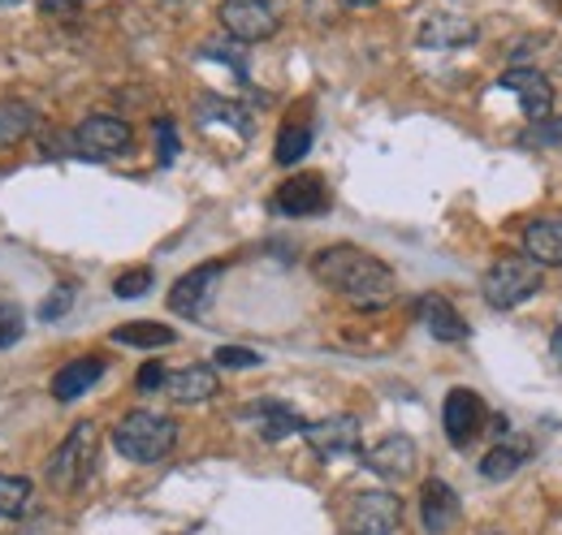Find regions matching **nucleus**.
I'll use <instances>...</instances> for the list:
<instances>
[{"label": "nucleus", "mask_w": 562, "mask_h": 535, "mask_svg": "<svg viewBox=\"0 0 562 535\" xmlns=\"http://www.w3.org/2000/svg\"><path fill=\"white\" fill-rule=\"evenodd\" d=\"M312 272L321 285L338 289L355 311H381L398 298V276L381 264L376 255L359 251L351 242L342 247H325L316 260H312Z\"/></svg>", "instance_id": "obj_1"}, {"label": "nucleus", "mask_w": 562, "mask_h": 535, "mask_svg": "<svg viewBox=\"0 0 562 535\" xmlns=\"http://www.w3.org/2000/svg\"><path fill=\"white\" fill-rule=\"evenodd\" d=\"M113 445L131 463H160L178 445V423L169 414H156V410H131L113 428Z\"/></svg>", "instance_id": "obj_2"}, {"label": "nucleus", "mask_w": 562, "mask_h": 535, "mask_svg": "<svg viewBox=\"0 0 562 535\" xmlns=\"http://www.w3.org/2000/svg\"><path fill=\"white\" fill-rule=\"evenodd\" d=\"M541 281H546V268L528 255H502L493 260V268L485 272L481 289H485V303L497 311H515L519 303H528L532 294H541Z\"/></svg>", "instance_id": "obj_3"}, {"label": "nucleus", "mask_w": 562, "mask_h": 535, "mask_svg": "<svg viewBox=\"0 0 562 535\" xmlns=\"http://www.w3.org/2000/svg\"><path fill=\"white\" fill-rule=\"evenodd\" d=\"M91 467H95V423H78L48 458V483L57 492H74L91 479Z\"/></svg>", "instance_id": "obj_4"}, {"label": "nucleus", "mask_w": 562, "mask_h": 535, "mask_svg": "<svg viewBox=\"0 0 562 535\" xmlns=\"http://www.w3.org/2000/svg\"><path fill=\"white\" fill-rule=\"evenodd\" d=\"M398 523H403V501L385 488L355 492L347 514H342V532L347 535H394Z\"/></svg>", "instance_id": "obj_5"}, {"label": "nucleus", "mask_w": 562, "mask_h": 535, "mask_svg": "<svg viewBox=\"0 0 562 535\" xmlns=\"http://www.w3.org/2000/svg\"><path fill=\"white\" fill-rule=\"evenodd\" d=\"M216 18H221V26H225V35L234 44H260V39L278 35L273 0H221Z\"/></svg>", "instance_id": "obj_6"}, {"label": "nucleus", "mask_w": 562, "mask_h": 535, "mask_svg": "<svg viewBox=\"0 0 562 535\" xmlns=\"http://www.w3.org/2000/svg\"><path fill=\"white\" fill-rule=\"evenodd\" d=\"M70 147L74 156H82V160H109V156H117V151L131 147V122H122L113 113L82 117L70 138Z\"/></svg>", "instance_id": "obj_7"}, {"label": "nucleus", "mask_w": 562, "mask_h": 535, "mask_svg": "<svg viewBox=\"0 0 562 535\" xmlns=\"http://www.w3.org/2000/svg\"><path fill=\"white\" fill-rule=\"evenodd\" d=\"M221 276H225V264H200L191 268L187 276H178L173 289H169V311L187 316V320H200L212 307V294H216Z\"/></svg>", "instance_id": "obj_8"}, {"label": "nucleus", "mask_w": 562, "mask_h": 535, "mask_svg": "<svg viewBox=\"0 0 562 535\" xmlns=\"http://www.w3.org/2000/svg\"><path fill=\"white\" fill-rule=\"evenodd\" d=\"M481 423H485V401L472 389H450L446 406H441V428L450 436L454 449H468L476 436H481Z\"/></svg>", "instance_id": "obj_9"}, {"label": "nucleus", "mask_w": 562, "mask_h": 535, "mask_svg": "<svg viewBox=\"0 0 562 535\" xmlns=\"http://www.w3.org/2000/svg\"><path fill=\"white\" fill-rule=\"evenodd\" d=\"M303 441L321 458H351V454H359V419L355 414H329V419L303 423Z\"/></svg>", "instance_id": "obj_10"}, {"label": "nucleus", "mask_w": 562, "mask_h": 535, "mask_svg": "<svg viewBox=\"0 0 562 535\" xmlns=\"http://www.w3.org/2000/svg\"><path fill=\"white\" fill-rule=\"evenodd\" d=\"M416 458H420L416 441L403 436V432H390L385 441H376V445L363 454V467L372 470V475H381V479H390V483H403V479H412Z\"/></svg>", "instance_id": "obj_11"}, {"label": "nucleus", "mask_w": 562, "mask_h": 535, "mask_svg": "<svg viewBox=\"0 0 562 535\" xmlns=\"http://www.w3.org/2000/svg\"><path fill=\"white\" fill-rule=\"evenodd\" d=\"M497 87H506L510 95H519V104H524V117L537 126V122H546L550 113H554V87H550V78L541 73V69H510V73H502V82Z\"/></svg>", "instance_id": "obj_12"}, {"label": "nucleus", "mask_w": 562, "mask_h": 535, "mask_svg": "<svg viewBox=\"0 0 562 535\" xmlns=\"http://www.w3.org/2000/svg\"><path fill=\"white\" fill-rule=\"evenodd\" d=\"M273 212H281V216H321V212H329V191L316 173H294L290 182L278 186Z\"/></svg>", "instance_id": "obj_13"}, {"label": "nucleus", "mask_w": 562, "mask_h": 535, "mask_svg": "<svg viewBox=\"0 0 562 535\" xmlns=\"http://www.w3.org/2000/svg\"><path fill=\"white\" fill-rule=\"evenodd\" d=\"M420 48H432V53H450V48H468L481 39V26L472 18H459V13H432L424 18L420 26Z\"/></svg>", "instance_id": "obj_14"}, {"label": "nucleus", "mask_w": 562, "mask_h": 535, "mask_svg": "<svg viewBox=\"0 0 562 535\" xmlns=\"http://www.w3.org/2000/svg\"><path fill=\"white\" fill-rule=\"evenodd\" d=\"M416 320H420V329H428V337L450 341V345H459V341L472 337L468 320H463V316L454 311V303H446L441 294H420V298H416Z\"/></svg>", "instance_id": "obj_15"}, {"label": "nucleus", "mask_w": 562, "mask_h": 535, "mask_svg": "<svg viewBox=\"0 0 562 535\" xmlns=\"http://www.w3.org/2000/svg\"><path fill=\"white\" fill-rule=\"evenodd\" d=\"M420 523L428 535H446L459 523V492L446 479H424L420 483Z\"/></svg>", "instance_id": "obj_16"}, {"label": "nucleus", "mask_w": 562, "mask_h": 535, "mask_svg": "<svg viewBox=\"0 0 562 535\" xmlns=\"http://www.w3.org/2000/svg\"><path fill=\"white\" fill-rule=\"evenodd\" d=\"M524 251H528V260H537L541 268H562V212L528 220Z\"/></svg>", "instance_id": "obj_17"}, {"label": "nucleus", "mask_w": 562, "mask_h": 535, "mask_svg": "<svg viewBox=\"0 0 562 535\" xmlns=\"http://www.w3.org/2000/svg\"><path fill=\"white\" fill-rule=\"evenodd\" d=\"M216 389H221L216 367H204V363H195V367H182V372L165 376V394L178 401V406H200V401L216 398Z\"/></svg>", "instance_id": "obj_18"}, {"label": "nucleus", "mask_w": 562, "mask_h": 535, "mask_svg": "<svg viewBox=\"0 0 562 535\" xmlns=\"http://www.w3.org/2000/svg\"><path fill=\"white\" fill-rule=\"evenodd\" d=\"M104 376V358H95V354H87V358H74L66 363L57 376H53V398L57 401H78L95 380Z\"/></svg>", "instance_id": "obj_19"}, {"label": "nucleus", "mask_w": 562, "mask_h": 535, "mask_svg": "<svg viewBox=\"0 0 562 535\" xmlns=\"http://www.w3.org/2000/svg\"><path fill=\"white\" fill-rule=\"evenodd\" d=\"M40 130V109L26 100H0V147H13Z\"/></svg>", "instance_id": "obj_20"}, {"label": "nucleus", "mask_w": 562, "mask_h": 535, "mask_svg": "<svg viewBox=\"0 0 562 535\" xmlns=\"http://www.w3.org/2000/svg\"><path fill=\"white\" fill-rule=\"evenodd\" d=\"M251 419H260V436L265 441H281L290 432H303V419L285 401H260V406H251Z\"/></svg>", "instance_id": "obj_21"}, {"label": "nucleus", "mask_w": 562, "mask_h": 535, "mask_svg": "<svg viewBox=\"0 0 562 535\" xmlns=\"http://www.w3.org/2000/svg\"><path fill=\"white\" fill-rule=\"evenodd\" d=\"M113 341L117 345H135V350H160V345H173L178 333L165 329V325H156V320H131V325L113 329Z\"/></svg>", "instance_id": "obj_22"}, {"label": "nucleus", "mask_w": 562, "mask_h": 535, "mask_svg": "<svg viewBox=\"0 0 562 535\" xmlns=\"http://www.w3.org/2000/svg\"><path fill=\"white\" fill-rule=\"evenodd\" d=\"M524 463H528V445H497V449H490L481 458V475L490 483H502V479H510Z\"/></svg>", "instance_id": "obj_23"}, {"label": "nucleus", "mask_w": 562, "mask_h": 535, "mask_svg": "<svg viewBox=\"0 0 562 535\" xmlns=\"http://www.w3.org/2000/svg\"><path fill=\"white\" fill-rule=\"evenodd\" d=\"M307 147H312V126L307 122H299V117H290L278 134V164H299L303 156H307Z\"/></svg>", "instance_id": "obj_24"}, {"label": "nucleus", "mask_w": 562, "mask_h": 535, "mask_svg": "<svg viewBox=\"0 0 562 535\" xmlns=\"http://www.w3.org/2000/svg\"><path fill=\"white\" fill-rule=\"evenodd\" d=\"M200 117L204 122H225V126H234L243 138H251V113L238 109V104H229V100H216V95L200 100Z\"/></svg>", "instance_id": "obj_25"}, {"label": "nucleus", "mask_w": 562, "mask_h": 535, "mask_svg": "<svg viewBox=\"0 0 562 535\" xmlns=\"http://www.w3.org/2000/svg\"><path fill=\"white\" fill-rule=\"evenodd\" d=\"M31 505V479L26 475H0V519H18Z\"/></svg>", "instance_id": "obj_26"}, {"label": "nucleus", "mask_w": 562, "mask_h": 535, "mask_svg": "<svg viewBox=\"0 0 562 535\" xmlns=\"http://www.w3.org/2000/svg\"><path fill=\"white\" fill-rule=\"evenodd\" d=\"M151 281H156L151 268H131V272H122V276L113 281V294H117V298H143V294L151 289Z\"/></svg>", "instance_id": "obj_27"}, {"label": "nucleus", "mask_w": 562, "mask_h": 535, "mask_svg": "<svg viewBox=\"0 0 562 535\" xmlns=\"http://www.w3.org/2000/svg\"><path fill=\"white\" fill-rule=\"evenodd\" d=\"M151 130H156V156H160V164H173V160H178V151H182V143H178V126H173L169 117H156V122H151Z\"/></svg>", "instance_id": "obj_28"}, {"label": "nucleus", "mask_w": 562, "mask_h": 535, "mask_svg": "<svg viewBox=\"0 0 562 535\" xmlns=\"http://www.w3.org/2000/svg\"><path fill=\"white\" fill-rule=\"evenodd\" d=\"M200 57H209V61H225V66L234 69L238 78H247V57H243V44H216V39H209V44L200 48Z\"/></svg>", "instance_id": "obj_29"}, {"label": "nucleus", "mask_w": 562, "mask_h": 535, "mask_svg": "<svg viewBox=\"0 0 562 535\" xmlns=\"http://www.w3.org/2000/svg\"><path fill=\"white\" fill-rule=\"evenodd\" d=\"M212 363H216V367H229V372H247V367H260V354L247 350V345H221V350L212 354Z\"/></svg>", "instance_id": "obj_30"}, {"label": "nucleus", "mask_w": 562, "mask_h": 535, "mask_svg": "<svg viewBox=\"0 0 562 535\" xmlns=\"http://www.w3.org/2000/svg\"><path fill=\"white\" fill-rule=\"evenodd\" d=\"M22 329H26L22 307H18V303H0V350L18 345V341H22Z\"/></svg>", "instance_id": "obj_31"}, {"label": "nucleus", "mask_w": 562, "mask_h": 535, "mask_svg": "<svg viewBox=\"0 0 562 535\" xmlns=\"http://www.w3.org/2000/svg\"><path fill=\"white\" fill-rule=\"evenodd\" d=\"M524 147H562V117H546L519 138Z\"/></svg>", "instance_id": "obj_32"}, {"label": "nucleus", "mask_w": 562, "mask_h": 535, "mask_svg": "<svg viewBox=\"0 0 562 535\" xmlns=\"http://www.w3.org/2000/svg\"><path fill=\"white\" fill-rule=\"evenodd\" d=\"M70 307H74V294L66 289V285H61V289H57V294H53V298L40 307V320H48V325H53V320H61Z\"/></svg>", "instance_id": "obj_33"}, {"label": "nucleus", "mask_w": 562, "mask_h": 535, "mask_svg": "<svg viewBox=\"0 0 562 535\" xmlns=\"http://www.w3.org/2000/svg\"><path fill=\"white\" fill-rule=\"evenodd\" d=\"M139 389H143V394H151V389H165V367H160V363H143Z\"/></svg>", "instance_id": "obj_34"}, {"label": "nucleus", "mask_w": 562, "mask_h": 535, "mask_svg": "<svg viewBox=\"0 0 562 535\" xmlns=\"http://www.w3.org/2000/svg\"><path fill=\"white\" fill-rule=\"evenodd\" d=\"M347 4H355V9H368V4H376V0H347Z\"/></svg>", "instance_id": "obj_35"}, {"label": "nucleus", "mask_w": 562, "mask_h": 535, "mask_svg": "<svg viewBox=\"0 0 562 535\" xmlns=\"http://www.w3.org/2000/svg\"><path fill=\"white\" fill-rule=\"evenodd\" d=\"M554 354H559V363H562V333L554 337Z\"/></svg>", "instance_id": "obj_36"}, {"label": "nucleus", "mask_w": 562, "mask_h": 535, "mask_svg": "<svg viewBox=\"0 0 562 535\" xmlns=\"http://www.w3.org/2000/svg\"><path fill=\"white\" fill-rule=\"evenodd\" d=\"M490 535H502V532H490Z\"/></svg>", "instance_id": "obj_37"}, {"label": "nucleus", "mask_w": 562, "mask_h": 535, "mask_svg": "<svg viewBox=\"0 0 562 535\" xmlns=\"http://www.w3.org/2000/svg\"><path fill=\"white\" fill-rule=\"evenodd\" d=\"M78 4H82V0H78Z\"/></svg>", "instance_id": "obj_38"}]
</instances>
